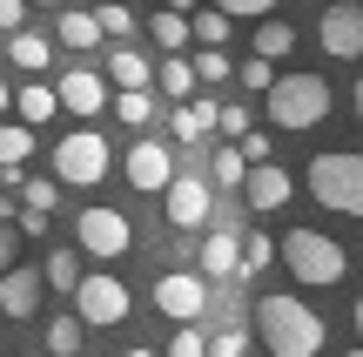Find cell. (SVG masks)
Instances as JSON below:
<instances>
[{
  "label": "cell",
  "mask_w": 363,
  "mask_h": 357,
  "mask_svg": "<svg viewBox=\"0 0 363 357\" xmlns=\"http://www.w3.org/2000/svg\"><path fill=\"white\" fill-rule=\"evenodd\" d=\"M242 169H249V162H242V148H216V155H208V182H222V189H242Z\"/></svg>",
  "instance_id": "f1b7e54d"
},
{
  "label": "cell",
  "mask_w": 363,
  "mask_h": 357,
  "mask_svg": "<svg viewBox=\"0 0 363 357\" xmlns=\"http://www.w3.org/2000/svg\"><path fill=\"white\" fill-rule=\"evenodd\" d=\"M115 121H121V128H148V121H155L148 88H121V94H115Z\"/></svg>",
  "instance_id": "83f0119b"
},
{
  "label": "cell",
  "mask_w": 363,
  "mask_h": 357,
  "mask_svg": "<svg viewBox=\"0 0 363 357\" xmlns=\"http://www.w3.org/2000/svg\"><path fill=\"white\" fill-rule=\"evenodd\" d=\"M94 21H101V40H128L135 27H142L128 0H101V7H94Z\"/></svg>",
  "instance_id": "4316f807"
},
{
  "label": "cell",
  "mask_w": 363,
  "mask_h": 357,
  "mask_svg": "<svg viewBox=\"0 0 363 357\" xmlns=\"http://www.w3.org/2000/svg\"><path fill=\"white\" fill-rule=\"evenodd\" d=\"M289 48H296V27H289V21H269V13H262V21H256V54L283 61Z\"/></svg>",
  "instance_id": "484cf974"
},
{
  "label": "cell",
  "mask_w": 363,
  "mask_h": 357,
  "mask_svg": "<svg viewBox=\"0 0 363 357\" xmlns=\"http://www.w3.org/2000/svg\"><path fill=\"white\" fill-rule=\"evenodd\" d=\"M81 357H94V351H81Z\"/></svg>",
  "instance_id": "db71d44e"
},
{
  "label": "cell",
  "mask_w": 363,
  "mask_h": 357,
  "mask_svg": "<svg viewBox=\"0 0 363 357\" xmlns=\"http://www.w3.org/2000/svg\"><path fill=\"white\" fill-rule=\"evenodd\" d=\"M54 40H61V48H74V54L101 48V21H94V7H61V21H54Z\"/></svg>",
  "instance_id": "d6986e66"
},
{
  "label": "cell",
  "mask_w": 363,
  "mask_h": 357,
  "mask_svg": "<svg viewBox=\"0 0 363 357\" xmlns=\"http://www.w3.org/2000/svg\"><path fill=\"white\" fill-rule=\"evenodd\" d=\"M242 196H249L256 216H276L289 196H296V175H289L283 162H249V169H242Z\"/></svg>",
  "instance_id": "8fae6325"
},
{
  "label": "cell",
  "mask_w": 363,
  "mask_h": 357,
  "mask_svg": "<svg viewBox=\"0 0 363 357\" xmlns=\"http://www.w3.org/2000/svg\"><path fill=\"white\" fill-rule=\"evenodd\" d=\"M148 34H155L162 54H182V48H189V13H182V7H155V13H148Z\"/></svg>",
  "instance_id": "ffe728a7"
},
{
  "label": "cell",
  "mask_w": 363,
  "mask_h": 357,
  "mask_svg": "<svg viewBox=\"0 0 363 357\" xmlns=\"http://www.w3.org/2000/svg\"><path fill=\"white\" fill-rule=\"evenodd\" d=\"M316 7H330V0H316Z\"/></svg>",
  "instance_id": "816d5d0a"
},
{
  "label": "cell",
  "mask_w": 363,
  "mask_h": 357,
  "mask_svg": "<svg viewBox=\"0 0 363 357\" xmlns=\"http://www.w3.org/2000/svg\"><path fill=\"white\" fill-rule=\"evenodd\" d=\"M169 7H182V13H195V0H169Z\"/></svg>",
  "instance_id": "7dc6e473"
},
{
  "label": "cell",
  "mask_w": 363,
  "mask_h": 357,
  "mask_svg": "<svg viewBox=\"0 0 363 357\" xmlns=\"http://www.w3.org/2000/svg\"><path fill=\"white\" fill-rule=\"evenodd\" d=\"M88 351V324L81 317H54L48 324V357H81Z\"/></svg>",
  "instance_id": "603a6c76"
},
{
  "label": "cell",
  "mask_w": 363,
  "mask_h": 357,
  "mask_svg": "<svg viewBox=\"0 0 363 357\" xmlns=\"http://www.w3.org/2000/svg\"><path fill=\"white\" fill-rule=\"evenodd\" d=\"M343 357H363V344H357V351H343Z\"/></svg>",
  "instance_id": "681fc988"
},
{
  "label": "cell",
  "mask_w": 363,
  "mask_h": 357,
  "mask_svg": "<svg viewBox=\"0 0 363 357\" xmlns=\"http://www.w3.org/2000/svg\"><path fill=\"white\" fill-rule=\"evenodd\" d=\"M7 263H21V229L0 223V270H7Z\"/></svg>",
  "instance_id": "f35d334b"
},
{
  "label": "cell",
  "mask_w": 363,
  "mask_h": 357,
  "mask_svg": "<svg viewBox=\"0 0 363 357\" xmlns=\"http://www.w3.org/2000/svg\"><path fill=\"white\" fill-rule=\"evenodd\" d=\"M155 310L175 317V324L208 317V277H202V270H169V277L155 283Z\"/></svg>",
  "instance_id": "9c48e42d"
},
{
  "label": "cell",
  "mask_w": 363,
  "mask_h": 357,
  "mask_svg": "<svg viewBox=\"0 0 363 357\" xmlns=\"http://www.w3.org/2000/svg\"><path fill=\"white\" fill-rule=\"evenodd\" d=\"M27 7H54V13H61V0H27Z\"/></svg>",
  "instance_id": "bcb514c9"
},
{
  "label": "cell",
  "mask_w": 363,
  "mask_h": 357,
  "mask_svg": "<svg viewBox=\"0 0 363 357\" xmlns=\"http://www.w3.org/2000/svg\"><path fill=\"white\" fill-rule=\"evenodd\" d=\"M74 243H81L88 256H101V263H115V256H128V250H135V223H128L121 209H101V202H94V209H81Z\"/></svg>",
  "instance_id": "52a82bcc"
},
{
  "label": "cell",
  "mask_w": 363,
  "mask_h": 357,
  "mask_svg": "<svg viewBox=\"0 0 363 357\" xmlns=\"http://www.w3.org/2000/svg\"><path fill=\"white\" fill-rule=\"evenodd\" d=\"M7 61L27 67V75H48V67H54V40L34 34V27H13V34H7Z\"/></svg>",
  "instance_id": "ac0fdd59"
},
{
  "label": "cell",
  "mask_w": 363,
  "mask_h": 357,
  "mask_svg": "<svg viewBox=\"0 0 363 357\" xmlns=\"http://www.w3.org/2000/svg\"><path fill=\"white\" fill-rule=\"evenodd\" d=\"M27 357H34V351H27ZM40 357H48V351H40Z\"/></svg>",
  "instance_id": "f5cc1de1"
},
{
  "label": "cell",
  "mask_w": 363,
  "mask_h": 357,
  "mask_svg": "<svg viewBox=\"0 0 363 357\" xmlns=\"http://www.w3.org/2000/svg\"><path fill=\"white\" fill-rule=\"evenodd\" d=\"M262 101H269V121H276V128L303 135V128H323V115H330V81L323 75H276Z\"/></svg>",
  "instance_id": "277c9868"
},
{
  "label": "cell",
  "mask_w": 363,
  "mask_h": 357,
  "mask_svg": "<svg viewBox=\"0 0 363 357\" xmlns=\"http://www.w3.org/2000/svg\"><path fill=\"white\" fill-rule=\"evenodd\" d=\"M7 108H13V88H7V81H0V115H7Z\"/></svg>",
  "instance_id": "ee69618b"
},
{
  "label": "cell",
  "mask_w": 363,
  "mask_h": 357,
  "mask_svg": "<svg viewBox=\"0 0 363 357\" xmlns=\"http://www.w3.org/2000/svg\"><path fill=\"white\" fill-rule=\"evenodd\" d=\"M235 263H242V229H235V223H222L216 236H202V250H195V270H202L208 283L235 277Z\"/></svg>",
  "instance_id": "5bb4252c"
},
{
  "label": "cell",
  "mask_w": 363,
  "mask_h": 357,
  "mask_svg": "<svg viewBox=\"0 0 363 357\" xmlns=\"http://www.w3.org/2000/svg\"><path fill=\"white\" fill-rule=\"evenodd\" d=\"M27 155H34V128H27V121L21 115H0V169H13V162H27Z\"/></svg>",
  "instance_id": "cb8c5ba5"
},
{
  "label": "cell",
  "mask_w": 363,
  "mask_h": 357,
  "mask_svg": "<svg viewBox=\"0 0 363 357\" xmlns=\"http://www.w3.org/2000/svg\"><path fill=\"white\" fill-rule=\"evenodd\" d=\"M229 21H262V13H276V0H216Z\"/></svg>",
  "instance_id": "8d00e7d4"
},
{
  "label": "cell",
  "mask_w": 363,
  "mask_h": 357,
  "mask_svg": "<svg viewBox=\"0 0 363 357\" xmlns=\"http://www.w3.org/2000/svg\"><path fill=\"white\" fill-rule=\"evenodd\" d=\"M54 94H61V108H67V115L94 121V115L108 108V75H88V67H67V75L54 81Z\"/></svg>",
  "instance_id": "4fadbf2b"
},
{
  "label": "cell",
  "mask_w": 363,
  "mask_h": 357,
  "mask_svg": "<svg viewBox=\"0 0 363 357\" xmlns=\"http://www.w3.org/2000/svg\"><path fill=\"white\" fill-rule=\"evenodd\" d=\"M269 263H276V236H242V263H235V277H262Z\"/></svg>",
  "instance_id": "f546056e"
},
{
  "label": "cell",
  "mask_w": 363,
  "mask_h": 357,
  "mask_svg": "<svg viewBox=\"0 0 363 357\" xmlns=\"http://www.w3.org/2000/svg\"><path fill=\"white\" fill-rule=\"evenodd\" d=\"M357 344H363V297H357Z\"/></svg>",
  "instance_id": "f6af8a7d"
},
{
  "label": "cell",
  "mask_w": 363,
  "mask_h": 357,
  "mask_svg": "<svg viewBox=\"0 0 363 357\" xmlns=\"http://www.w3.org/2000/svg\"><path fill=\"white\" fill-rule=\"evenodd\" d=\"M128 357H162V351H142V344H135V351H128Z\"/></svg>",
  "instance_id": "c3c4849f"
},
{
  "label": "cell",
  "mask_w": 363,
  "mask_h": 357,
  "mask_svg": "<svg viewBox=\"0 0 363 357\" xmlns=\"http://www.w3.org/2000/svg\"><path fill=\"white\" fill-rule=\"evenodd\" d=\"M40 270H27V263H7L0 270V310H7V317H34L40 310Z\"/></svg>",
  "instance_id": "9a60e30c"
},
{
  "label": "cell",
  "mask_w": 363,
  "mask_h": 357,
  "mask_svg": "<svg viewBox=\"0 0 363 357\" xmlns=\"http://www.w3.org/2000/svg\"><path fill=\"white\" fill-rule=\"evenodd\" d=\"M242 128H249L242 108H222V115H216V135H242Z\"/></svg>",
  "instance_id": "60d3db41"
},
{
  "label": "cell",
  "mask_w": 363,
  "mask_h": 357,
  "mask_svg": "<svg viewBox=\"0 0 363 357\" xmlns=\"http://www.w3.org/2000/svg\"><path fill=\"white\" fill-rule=\"evenodd\" d=\"M162 202H169V229H182V236H195V229H202L208 216H216V196H208V175H169Z\"/></svg>",
  "instance_id": "ba28073f"
},
{
  "label": "cell",
  "mask_w": 363,
  "mask_h": 357,
  "mask_svg": "<svg viewBox=\"0 0 363 357\" xmlns=\"http://www.w3.org/2000/svg\"><path fill=\"white\" fill-rule=\"evenodd\" d=\"M67 297H74V317L88 324V331H115V324H128V310H135L128 283H121L115 270H81V283Z\"/></svg>",
  "instance_id": "5b68a950"
},
{
  "label": "cell",
  "mask_w": 363,
  "mask_h": 357,
  "mask_svg": "<svg viewBox=\"0 0 363 357\" xmlns=\"http://www.w3.org/2000/svg\"><path fill=\"white\" fill-rule=\"evenodd\" d=\"M235 67H229V54L222 48H195V81H229Z\"/></svg>",
  "instance_id": "d590c367"
},
{
  "label": "cell",
  "mask_w": 363,
  "mask_h": 357,
  "mask_svg": "<svg viewBox=\"0 0 363 357\" xmlns=\"http://www.w3.org/2000/svg\"><path fill=\"white\" fill-rule=\"evenodd\" d=\"M303 182H310V196L323 202L330 216H363V155H357V148L316 155L310 169H303Z\"/></svg>",
  "instance_id": "3957f363"
},
{
  "label": "cell",
  "mask_w": 363,
  "mask_h": 357,
  "mask_svg": "<svg viewBox=\"0 0 363 357\" xmlns=\"http://www.w3.org/2000/svg\"><path fill=\"white\" fill-rule=\"evenodd\" d=\"M54 108H61V94H54V88H40V81H27V88L13 94V115H21L27 128H40V121H54Z\"/></svg>",
  "instance_id": "7402d4cb"
},
{
  "label": "cell",
  "mask_w": 363,
  "mask_h": 357,
  "mask_svg": "<svg viewBox=\"0 0 363 357\" xmlns=\"http://www.w3.org/2000/svg\"><path fill=\"white\" fill-rule=\"evenodd\" d=\"M216 115H222L216 101H195V94H189V101H175L169 128H175V142H182V148H195L202 135H216Z\"/></svg>",
  "instance_id": "2e32d148"
},
{
  "label": "cell",
  "mask_w": 363,
  "mask_h": 357,
  "mask_svg": "<svg viewBox=\"0 0 363 357\" xmlns=\"http://www.w3.org/2000/svg\"><path fill=\"white\" fill-rule=\"evenodd\" d=\"M40 277H48L54 290H74V283H81V250H54V256H48V270H40Z\"/></svg>",
  "instance_id": "1f68e13d"
},
{
  "label": "cell",
  "mask_w": 363,
  "mask_h": 357,
  "mask_svg": "<svg viewBox=\"0 0 363 357\" xmlns=\"http://www.w3.org/2000/svg\"><path fill=\"white\" fill-rule=\"evenodd\" d=\"M108 81H115V88H148V81H155V61H148L142 48H128V40H115V48H108Z\"/></svg>",
  "instance_id": "e0dca14e"
},
{
  "label": "cell",
  "mask_w": 363,
  "mask_h": 357,
  "mask_svg": "<svg viewBox=\"0 0 363 357\" xmlns=\"http://www.w3.org/2000/svg\"><path fill=\"white\" fill-rule=\"evenodd\" d=\"M162 357H208L202 317H195V324H175V337H169V351H162Z\"/></svg>",
  "instance_id": "d6a6232c"
},
{
  "label": "cell",
  "mask_w": 363,
  "mask_h": 357,
  "mask_svg": "<svg viewBox=\"0 0 363 357\" xmlns=\"http://www.w3.org/2000/svg\"><path fill=\"white\" fill-rule=\"evenodd\" d=\"M208 357H249V337H242V324H235V317L208 337Z\"/></svg>",
  "instance_id": "e575fe53"
},
{
  "label": "cell",
  "mask_w": 363,
  "mask_h": 357,
  "mask_svg": "<svg viewBox=\"0 0 363 357\" xmlns=\"http://www.w3.org/2000/svg\"><path fill=\"white\" fill-rule=\"evenodd\" d=\"M128 7H148V0H128Z\"/></svg>",
  "instance_id": "f907efd6"
},
{
  "label": "cell",
  "mask_w": 363,
  "mask_h": 357,
  "mask_svg": "<svg viewBox=\"0 0 363 357\" xmlns=\"http://www.w3.org/2000/svg\"><path fill=\"white\" fill-rule=\"evenodd\" d=\"M108 169H115V155H108V135H101V128H74V135H61V148H54V175H61L67 189H94V182H108Z\"/></svg>",
  "instance_id": "8992f818"
},
{
  "label": "cell",
  "mask_w": 363,
  "mask_h": 357,
  "mask_svg": "<svg viewBox=\"0 0 363 357\" xmlns=\"http://www.w3.org/2000/svg\"><path fill=\"white\" fill-rule=\"evenodd\" d=\"M121 175H128V189H142V196H162V189H169V175H175V155L162 142H135L128 155H121Z\"/></svg>",
  "instance_id": "7c38bea8"
},
{
  "label": "cell",
  "mask_w": 363,
  "mask_h": 357,
  "mask_svg": "<svg viewBox=\"0 0 363 357\" xmlns=\"http://www.w3.org/2000/svg\"><path fill=\"white\" fill-rule=\"evenodd\" d=\"M316 40H323L330 61H357V54H363V7H357V0H330Z\"/></svg>",
  "instance_id": "30bf717a"
},
{
  "label": "cell",
  "mask_w": 363,
  "mask_h": 357,
  "mask_svg": "<svg viewBox=\"0 0 363 357\" xmlns=\"http://www.w3.org/2000/svg\"><path fill=\"white\" fill-rule=\"evenodd\" d=\"M256 337H262L269 357H316V351H323V317H316L303 297L269 290L256 304Z\"/></svg>",
  "instance_id": "6da1fadb"
},
{
  "label": "cell",
  "mask_w": 363,
  "mask_h": 357,
  "mask_svg": "<svg viewBox=\"0 0 363 357\" xmlns=\"http://www.w3.org/2000/svg\"><path fill=\"white\" fill-rule=\"evenodd\" d=\"M276 263H283L303 290H337V283L350 277L343 243L323 236V229H283V236H276Z\"/></svg>",
  "instance_id": "7a4b0ae2"
},
{
  "label": "cell",
  "mask_w": 363,
  "mask_h": 357,
  "mask_svg": "<svg viewBox=\"0 0 363 357\" xmlns=\"http://www.w3.org/2000/svg\"><path fill=\"white\" fill-rule=\"evenodd\" d=\"M350 108H357V121H363V75H357V94H350Z\"/></svg>",
  "instance_id": "7bdbcfd3"
},
{
  "label": "cell",
  "mask_w": 363,
  "mask_h": 357,
  "mask_svg": "<svg viewBox=\"0 0 363 357\" xmlns=\"http://www.w3.org/2000/svg\"><path fill=\"white\" fill-rule=\"evenodd\" d=\"M235 81H242L249 94H269V81H276V61H269V54H249V61L235 67Z\"/></svg>",
  "instance_id": "836d02e7"
},
{
  "label": "cell",
  "mask_w": 363,
  "mask_h": 357,
  "mask_svg": "<svg viewBox=\"0 0 363 357\" xmlns=\"http://www.w3.org/2000/svg\"><path fill=\"white\" fill-rule=\"evenodd\" d=\"M229 34H235V21L222 7H195V21H189V40H195V48H229Z\"/></svg>",
  "instance_id": "44dd1931"
},
{
  "label": "cell",
  "mask_w": 363,
  "mask_h": 357,
  "mask_svg": "<svg viewBox=\"0 0 363 357\" xmlns=\"http://www.w3.org/2000/svg\"><path fill=\"white\" fill-rule=\"evenodd\" d=\"M13 189H21L27 209H48V216H54V202H61V175H54V182H34V175L21 169V182H13Z\"/></svg>",
  "instance_id": "4dcf8cb0"
},
{
  "label": "cell",
  "mask_w": 363,
  "mask_h": 357,
  "mask_svg": "<svg viewBox=\"0 0 363 357\" xmlns=\"http://www.w3.org/2000/svg\"><path fill=\"white\" fill-rule=\"evenodd\" d=\"M155 81H162V94H169V101H189V94H195V61L169 54V61L155 67Z\"/></svg>",
  "instance_id": "d4e9b609"
},
{
  "label": "cell",
  "mask_w": 363,
  "mask_h": 357,
  "mask_svg": "<svg viewBox=\"0 0 363 357\" xmlns=\"http://www.w3.org/2000/svg\"><path fill=\"white\" fill-rule=\"evenodd\" d=\"M13 27H27V0H0V34H13Z\"/></svg>",
  "instance_id": "ab89813d"
},
{
  "label": "cell",
  "mask_w": 363,
  "mask_h": 357,
  "mask_svg": "<svg viewBox=\"0 0 363 357\" xmlns=\"http://www.w3.org/2000/svg\"><path fill=\"white\" fill-rule=\"evenodd\" d=\"M13 216H21V202L7 196V182H0V223H13Z\"/></svg>",
  "instance_id": "b9f144b4"
},
{
  "label": "cell",
  "mask_w": 363,
  "mask_h": 357,
  "mask_svg": "<svg viewBox=\"0 0 363 357\" xmlns=\"http://www.w3.org/2000/svg\"><path fill=\"white\" fill-rule=\"evenodd\" d=\"M235 148H242V162H269V135H262V128H242Z\"/></svg>",
  "instance_id": "74e56055"
}]
</instances>
